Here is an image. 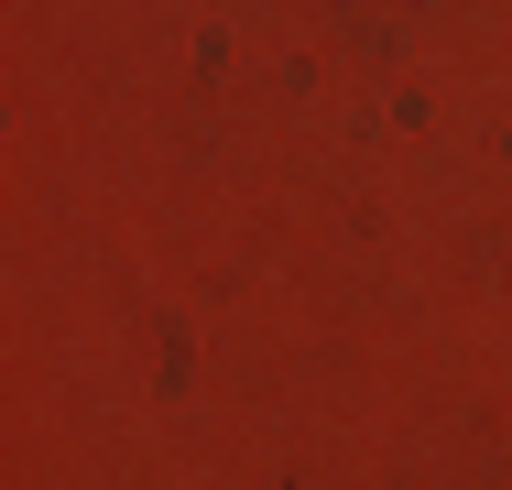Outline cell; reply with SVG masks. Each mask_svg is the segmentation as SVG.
I'll return each instance as SVG.
<instances>
[]
</instances>
